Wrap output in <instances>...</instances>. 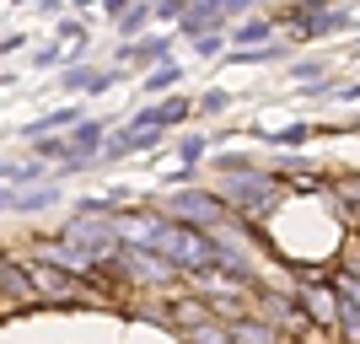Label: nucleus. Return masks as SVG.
<instances>
[{"instance_id": "1", "label": "nucleus", "mask_w": 360, "mask_h": 344, "mask_svg": "<svg viewBox=\"0 0 360 344\" xmlns=\"http://www.w3.org/2000/svg\"><path fill=\"white\" fill-rule=\"evenodd\" d=\"M27 280L38 301H97V285L81 274H65L60 264H27Z\"/></svg>"}, {"instance_id": "2", "label": "nucleus", "mask_w": 360, "mask_h": 344, "mask_svg": "<svg viewBox=\"0 0 360 344\" xmlns=\"http://www.w3.org/2000/svg\"><path fill=\"white\" fill-rule=\"evenodd\" d=\"M167 210H172L178 226H215L226 215V199H215V194H178Z\"/></svg>"}, {"instance_id": "3", "label": "nucleus", "mask_w": 360, "mask_h": 344, "mask_svg": "<svg viewBox=\"0 0 360 344\" xmlns=\"http://www.w3.org/2000/svg\"><path fill=\"white\" fill-rule=\"evenodd\" d=\"M301 301H307V317H312V323H323V329H333V323H339V296H333L328 285H323V291H317V285H307V291H301Z\"/></svg>"}, {"instance_id": "4", "label": "nucleus", "mask_w": 360, "mask_h": 344, "mask_svg": "<svg viewBox=\"0 0 360 344\" xmlns=\"http://www.w3.org/2000/svg\"><path fill=\"white\" fill-rule=\"evenodd\" d=\"M183 119H188V103H183V97H172V103H162V108H150V113H140L135 129H150V135H162L167 124H183Z\"/></svg>"}, {"instance_id": "5", "label": "nucleus", "mask_w": 360, "mask_h": 344, "mask_svg": "<svg viewBox=\"0 0 360 344\" xmlns=\"http://www.w3.org/2000/svg\"><path fill=\"white\" fill-rule=\"evenodd\" d=\"M333 296H345V307H339V312H345V339L360 344V280H355V274H349V280H339V291H333Z\"/></svg>"}, {"instance_id": "6", "label": "nucleus", "mask_w": 360, "mask_h": 344, "mask_svg": "<svg viewBox=\"0 0 360 344\" xmlns=\"http://www.w3.org/2000/svg\"><path fill=\"white\" fill-rule=\"evenodd\" d=\"M0 291H6L11 301H38V291H32L27 269H22V264H11V258H0Z\"/></svg>"}, {"instance_id": "7", "label": "nucleus", "mask_w": 360, "mask_h": 344, "mask_svg": "<svg viewBox=\"0 0 360 344\" xmlns=\"http://www.w3.org/2000/svg\"><path fill=\"white\" fill-rule=\"evenodd\" d=\"M119 81V70H65L60 75V87H70V91H108Z\"/></svg>"}, {"instance_id": "8", "label": "nucleus", "mask_w": 360, "mask_h": 344, "mask_svg": "<svg viewBox=\"0 0 360 344\" xmlns=\"http://www.w3.org/2000/svg\"><path fill=\"white\" fill-rule=\"evenodd\" d=\"M81 119V113H75V108H54V113H44V119H32V124H22V135L27 140H44L49 129H65V124H75Z\"/></svg>"}, {"instance_id": "9", "label": "nucleus", "mask_w": 360, "mask_h": 344, "mask_svg": "<svg viewBox=\"0 0 360 344\" xmlns=\"http://www.w3.org/2000/svg\"><path fill=\"white\" fill-rule=\"evenodd\" d=\"M231 344H280V333L274 329H264V323H231Z\"/></svg>"}, {"instance_id": "10", "label": "nucleus", "mask_w": 360, "mask_h": 344, "mask_svg": "<svg viewBox=\"0 0 360 344\" xmlns=\"http://www.w3.org/2000/svg\"><path fill=\"white\" fill-rule=\"evenodd\" d=\"M167 49H172V38H140V44H129L124 54L140 60V65H150V60H167Z\"/></svg>"}, {"instance_id": "11", "label": "nucleus", "mask_w": 360, "mask_h": 344, "mask_svg": "<svg viewBox=\"0 0 360 344\" xmlns=\"http://www.w3.org/2000/svg\"><path fill=\"white\" fill-rule=\"evenodd\" d=\"M307 135H312V124H290V129H264V140H274V146H301Z\"/></svg>"}, {"instance_id": "12", "label": "nucleus", "mask_w": 360, "mask_h": 344, "mask_svg": "<svg viewBox=\"0 0 360 344\" xmlns=\"http://www.w3.org/2000/svg\"><path fill=\"white\" fill-rule=\"evenodd\" d=\"M188 344H231V333L215 329V323H199V329L188 333Z\"/></svg>"}, {"instance_id": "13", "label": "nucleus", "mask_w": 360, "mask_h": 344, "mask_svg": "<svg viewBox=\"0 0 360 344\" xmlns=\"http://www.w3.org/2000/svg\"><path fill=\"white\" fill-rule=\"evenodd\" d=\"M172 81H178V65H162V70H156V75L146 81V91H167Z\"/></svg>"}, {"instance_id": "14", "label": "nucleus", "mask_w": 360, "mask_h": 344, "mask_svg": "<svg viewBox=\"0 0 360 344\" xmlns=\"http://www.w3.org/2000/svg\"><path fill=\"white\" fill-rule=\"evenodd\" d=\"M146 16H150V6H129V11L119 16V27H124V32H140V22H146Z\"/></svg>"}, {"instance_id": "15", "label": "nucleus", "mask_w": 360, "mask_h": 344, "mask_svg": "<svg viewBox=\"0 0 360 344\" xmlns=\"http://www.w3.org/2000/svg\"><path fill=\"white\" fill-rule=\"evenodd\" d=\"M65 38H70V44H86V27H81V22H60V44Z\"/></svg>"}, {"instance_id": "16", "label": "nucleus", "mask_w": 360, "mask_h": 344, "mask_svg": "<svg viewBox=\"0 0 360 344\" xmlns=\"http://www.w3.org/2000/svg\"><path fill=\"white\" fill-rule=\"evenodd\" d=\"M150 6H156L162 16H183V11H188V0H150Z\"/></svg>"}, {"instance_id": "17", "label": "nucleus", "mask_w": 360, "mask_h": 344, "mask_svg": "<svg viewBox=\"0 0 360 344\" xmlns=\"http://www.w3.org/2000/svg\"><path fill=\"white\" fill-rule=\"evenodd\" d=\"M264 32H269V22H248V27L237 32V44H253V38H264Z\"/></svg>"}, {"instance_id": "18", "label": "nucleus", "mask_w": 360, "mask_h": 344, "mask_svg": "<svg viewBox=\"0 0 360 344\" xmlns=\"http://www.w3.org/2000/svg\"><path fill=\"white\" fill-rule=\"evenodd\" d=\"M199 54H205V60H215V54H221V38H215V32H205V38H199Z\"/></svg>"}, {"instance_id": "19", "label": "nucleus", "mask_w": 360, "mask_h": 344, "mask_svg": "<svg viewBox=\"0 0 360 344\" xmlns=\"http://www.w3.org/2000/svg\"><path fill=\"white\" fill-rule=\"evenodd\" d=\"M103 11L108 16H124V11H129V0H103Z\"/></svg>"}, {"instance_id": "20", "label": "nucleus", "mask_w": 360, "mask_h": 344, "mask_svg": "<svg viewBox=\"0 0 360 344\" xmlns=\"http://www.w3.org/2000/svg\"><path fill=\"white\" fill-rule=\"evenodd\" d=\"M75 6H103V0H75Z\"/></svg>"}, {"instance_id": "21", "label": "nucleus", "mask_w": 360, "mask_h": 344, "mask_svg": "<svg viewBox=\"0 0 360 344\" xmlns=\"http://www.w3.org/2000/svg\"><path fill=\"white\" fill-rule=\"evenodd\" d=\"M16 6H22V0H16Z\"/></svg>"}]
</instances>
